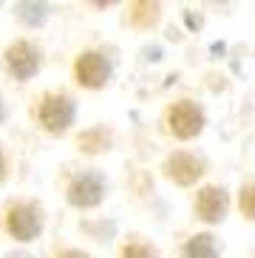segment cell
Wrapping results in <instances>:
<instances>
[{
    "instance_id": "cell-1",
    "label": "cell",
    "mask_w": 255,
    "mask_h": 258,
    "mask_svg": "<svg viewBox=\"0 0 255 258\" xmlns=\"http://www.w3.org/2000/svg\"><path fill=\"white\" fill-rule=\"evenodd\" d=\"M167 125H170V131L179 139L196 137L204 125L202 108L196 105V102H190V99H181V102H176V105L167 111Z\"/></svg>"
},
{
    "instance_id": "cell-2",
    "label": "cell",
    "mask_w": 255,
    "mask_h": 258,
    "mask_svg": "<svg viewBox=\"0 0 255 258\" xmlns=\"http://www.w3.org/2000/svg\"><path fill=\"white\" fill-rule=\"evenodd\" d=\"M40 122L45 125V131L62 134L74 122V102L68 97H60V94H48L40 105Z\"/></svg>"
},
{
    "instance_id": "cell-3",
    "label": "cell",
    "mask_w": 255,
    "mask_h": 258,
    "mask_svg": "<svg viewBox=\"0 0 255 258\" xmlns=\"http://www.w3.org/2000/svg\"><path fill=\"white\" fill-rule=\"evenodd\" d=\"M6 224H9V230H12V235L20 238V241H31V238H37L40 227H43V221H40V210L34 205H15V207H9Z\"/></svg>"
},
{
    "instance_id": "cell-4",
    "label": "cell",
    "mask_w": 255,
    "mask_h": 258,
    "mask_svg": "<svg viewBox=\"0 0 255 258\" xmlns=\"http://www.w3.org/2000/svg\"><path fill=\"white\" fill-rule=\"evenodd\" d=\"M102 193H105V182H102L99 173H83L68 184V199H71V205H77V207L99 205V202H102Z\"/></svg>"
},
{
    "instance_id": "cell-5",
    "label": "cell",
    "mask_w": 255,
    "mask_h": 258,
    "mask_svg": "<svg viewBox=\"0 0 255 258\" xmlns=\"http://www.w3.org/2000/svg\"><path fill=\"white\" fill-rule=\"evenodd\" d=\"M6 62H9V69H12V74H15L17 80H29V77L40 69V51L31 46V43L20 40V43H15V46L6 51Z\"/></svg>"
},
{
    "instance_id": "cell-6",
    "label": "cell",
    "mask_w": 255,
    "mask_h": 258,
    "mask_svg": "<svg viewBox=\"0 0 255 258\" xmlns=\"http://www.w3.org/2000/svg\"><path fill=\"white\" fill-rule=\"evenodd\" d=\"M202 170H204V162L199 156H193V153H184V151L167 156V162H165V173L179 184H193L202 176Z\"/></svg>"
},
{
    "instance_id": "cell-7",
    "label": "cell",
    "mask_w": 255,
    "mask_h": 258,
    "mask_svg": "<svg viewBox=\"0 0 255 258\" xmlns=\"http://www.w3.org/2000/svg\"><path fill=\"white\" fill-rule=\"evenodd\" d=\"M108 74H111V66H108V60L97 51H88L77 60V80L83 85H88V88L105 85Z\"/></svg>"
},
{
    "instance_id": "cell-8",
    "label": "cell",
    "mask_w": 255,
    "mask_h": 258,
    "mask_svg": "<svg viewBox=\"0 0 255 258\" xmlns=\"http://www.w3.org/2000/svg\"><path fill=\"white\" fill-rule=\"evenodd\" d=\"M196 213L204 221H218L227 213V193L221 187H202L196 196Z\"/></svg>"
},
{
    "instance_id": "cell-9",
    "label": "cell",
    "mask_w": 255,
    "mask_h": 258,
    "mask_svg": "<svg viewBox=\"0 0 255 258\" xmlns=\"http://www.w3.org/2000/svg\"><path fill=\"white\" fill-rule=\"evenodd\" d=\"M184 255L187 258H218V247H216V238L207 233L202 235H193L184 247Z\"/></svg>"
},
{
    "instance_id": "cell-10",
    "label": "cell",
    "mask_w": 255,
    "mask_h": 258,
    "mask_svg": "<svg viewBox=\"0 0 255 258\" xmlns=\"http://www.w3.org/2000/svg\"><path fill=\"white\" fill-rule=\"evenodd\" d=\"M17 17H20L23 23L37 26L45 20V6L43 3H20V6H17Z\"/></svg>"
},
{
    "instance_id": "cell-11",
    "label": "cell",
    "mask_w": 255,
    "mask_h": 258,
    "mask_svg": "<svg viewBox=\"0 0 255 258\" xmlns=\"http://www.w3.org/2000/svg\"><path fill=\"white\" fill-rule=\"evenodd\" d=\"M122 258H159V252L153 250V247H148V244H142V241H131V244H125Z\"/></svg>"
},
{
    "instance_id": "cell-12",
    "label": "cell",
    "mask_w": 255,
    "mask_h": 258,
    "mask_svg": "<svg viewBox=\"0 0 255 258\" xmlns=\"http://www.w3.org/2000/svg\"><path fill=\"white\" fill-rule=\"evenodd\" d=\"M238 205H241V213H244L247 219H255V184H247V187L241 190Z\"/></svg>"
},
{
    "instance_id": "cell-13",
    "label": "cell",
    "mask_w": 255,
    "mask_h": 258,
    "mask_svg": "<svg viewBox=\"0 0 255 258\" xmlns=\"http://www.w3.org/2000/svg\"><path fill=\"white\" fill-rule=\"evenodd\" d=\"M57 258H91L88 252H83V250H62Z\"/></svg>"
},
{
    "instance_id": "cell-14",
    "label": "cell",
    "mask_w": 255,
    "mask_h": 258,
    "mask_svg": "<svg viewBox=\"0 0 255 258\" xmlns=\"http://www.w3.org/2000/svg\"><path fill=\"white\" fill-rule=\"evenodd\" d=\"M3 176H6V159H3V151H0V182H3Z\"/></svg>"
},
{
    "instance_id": "cell-15",
    "label": "cell",
    "mask_w": 255,
    "mask_h": 258,
    "mask_svg": "<svg viewBox=\"0 0 255 258\" xmlns=\"http://www.w3.org/2000/svg\"><path fill=\"white\" fill-rule=\"evenodd\" d=\"M9 258H31V255H29V252H12Z\"/></svg>"
},
{
    "instance_id": "cell-16",
    "label": "cell",
    "mask_w": 255,
    "mask_h": 258,
    "mask_svg": "<svg viewBox=\"0 0 255 258\" xmlns=\"http://www.w3.org/2000/svg\"><path fill=\"white\" fill-rule=\"evenodd\" d=\"M3 116H6V108H3V99H0V122H3Z\"/></svg>"
}]
</instances>
